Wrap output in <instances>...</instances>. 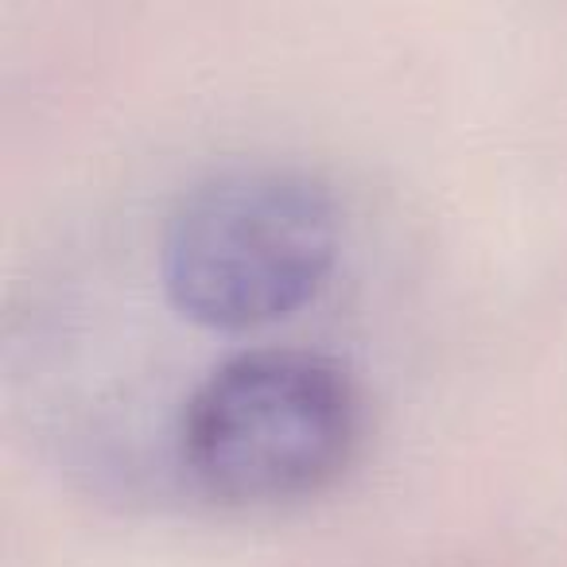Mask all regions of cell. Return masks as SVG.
<instances>
[{
	"mask_svg": "<svg viewBox=\"0 0 567 567\" xmlns=\"http://www.w3.org/2000/svg\"><path fill=\"white\" fill-rule=\"evenodd\" d=\"M339 206L300 172H226L167 218L159 276L167 303L210 331H252L300 311L339 260Z\"/></svg>",
	"mask_w": 567,
	"mask_h": 567,
	"instance_id": "obj_1",
	"label": "cell"
},
{
	"mask_svg": "<svg viewBox=\"0 0 567 567\" xmlns=\"http://www.w3.org/2000/svg\"><path fill=\"white\" fill-rule=\"evenodd\" d=\"M362 435L358 389L308 350H252L210 373L183 404L179 458L226 505H280L327 489Z\"/></svg>",
	"mask_w": 567,
	"mask_h": 567,
	"instance_id": "obj_2",
	"label": "cell"
}]
</instances>
